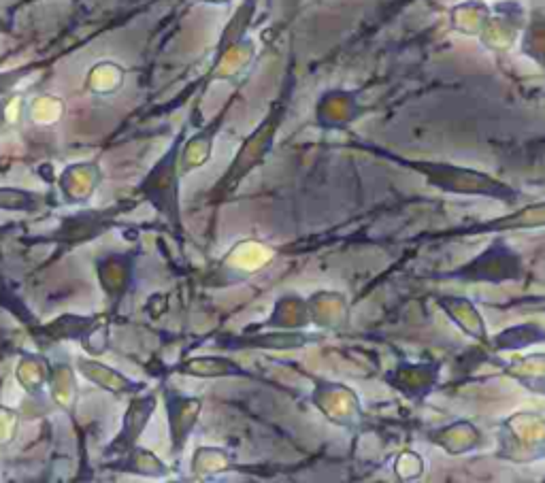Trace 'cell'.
<instances>
[{
	"mask_svg": "<svg viewBox=\"0 0 545 483\" xmlns=\"http://www.w3.org/2000/svg\"><path fill=\"white\" fill-rule=\"evenodd\" d=\"M286 111H288L286 96L277 98L275 103H271L269 113L264 115L260 124L241 141L235 158L228 164V169L222 173L216 186L209 190V196H207L209 205L226 203L228 198L241 188V183L250 177L258 166H262L269 160L275 145L277 130L282 128L286 120Z\"/></svg>",
	"mask_w": 545,
	"mask_h": 483,
	"instance_id": "obj_1",
	"label": "cell"
},
{
	"mask_svg": "<svg viewBox=\"0 0 545 483\" xmlns=\"http://www.w3.org/2000/svg\"><path fill=\"white\" fill-rule=\"evenodd\" d=\"M256 9L258 0H243L233 13V18L224 26L216 47V56H213L207 75L201 79L203 92L213 81H228L243 86V77L256 60V43L247 35V30L254 22Z\"/></svg>",
	"mask_w": 545,
	"mask_h": 483,
	"instance_id": "obj_2",
	"label": "cell"
},
{
	"mask_svg": "<svg viewBox=\"0 0 545 483\" xmlns=\"http://www.w3.org/2000/svg\"><path fill=\"white\" fill-rule=\"evenodd\" d=\"M186 137H188L186 128H181L167 152L156 160L150 173L143 177L137 190L141 201L152 205L154 211L167 220V224L171 226V230L179 239H184L186 235L184 213H181V183H179L181 179H184L179 171V154Z\"/></svg>",
	"mask_w": 545,
	"mask_h": 483,
	"instance_id": "obj_3",
	"label": "cell"
},
{
	"mask_svg": "<svg viewBox=\"0 0 545 483\" xmlns=\"http://www.w3.org/2000/svg\"><path fill=\"white\" fill-rule=\"evenodd\" d=\"M137 203H118L113 207L103 209H81L77 213L66 215L60 220L58 230L49 232L47 237H37L28 243H39V245H54L58 254L73 252L75 247L88 245L96 239H101L105 232L120 224L122 215L132 211Z\"/></svg>",
	"mask_w": 545,
	"mask_h": 483,
	"instance_id": "obj_4",
	"label": "cell"
},
{
	"mask_svg": "<svg viewBox=\"0 0 545 483\" xmlns=\"http://www.w3.org/2000/svg\"><path fill=\"white\" fill-rule=\"evenodd\" d=\"M111 318L105 315H60L49 324H43L39 332L43 341H79L90 356H103L109 349Z\"/></svg>",
	"mask_w": 545,
	"mask_h": 483,
	"instance_id": "obj_5",
	"label": "cell"
},
{
	"mask_svg": "<svg viewBox=\"0 0 545 483\" xmlns=\"http://www.w3.org/2000/svg\"><path fill=\"white\" fill-rule=\"evenodd\" d=\"M241 88L237 86L235 94L228 98L224 103V107L213 115V120H209L205 126L198 128L192 137H186L184 145H181V154H179V171L181 177H186L198 169H203V166L209 164L211 156H213V143H216L222 126L226 124L230 111L237 105L239 96H241Z\"/></svg>",
	"mask_w": 545,
	"mask_h": 483,
	"instance_id": "obj_6",
	"label": "cell"
},
{
	"mask_svg": "<svg viewBox=\"0 0 545 483\" xmlns=\"http://www.w3.org/2000/svg\"><path fill=\"white\" fill-rule=\"evenodd\" d=\"M156 409H158V394L156 392L145 390V392L130 396L128 409L124 411V418H122V426L118 430V435H115L113 441L107 445L105 458L115 460V458L128 454L132 447H137L145 428L150 426V420L154 418Z\"/></svg>",
	"mask_w": 545,
	"mask_h": 483,
	"instance_id": "obj_7",
	"label": "cell"
},
{
	"mask_svg": "<svg viewBox=\"0 0 545 483\" xmlns=\"http://www.w3.org/2000/svg\"><path fill=\"white\" fill-rule=\"evenodd\" d=\"M162 401H164V411H167V422H169L171 456L177 458L186 449V443L190 441L198 420H201L203 398L164 388Z\"/></svg>",
	"mask_w": 545,
	"mask_h": 483,
	"instance_id": "obj_8",
	"label": "cell"
},
{
	"mask_svg": "<svg viewBox=\"0 0 545 483\" xmlns=\"http://www.w3.org/2000/svg\"><path fill=\"white\" fill-rule=\"evenodd\" d=\"M135 258L137 256L132 252H124V254L113 252V254L96 258L94 262L98 283H101V288L107 296V305H109L107 315L111 320L115 318V313L120 311L132 281H135Z\"/></svg>",
	"mask_w": 545,
	"mask_h": 483,
	"instance_id": "obj_9",
	"label": "cell"
},
{
	"mask_svg": "<svg viewBox=\"0 0 545 483\" xmlns=\"http://www.w3.org/2000/svg\"><path fill=\"white\" fill-rule=\"evenodd\" d=\"M105 179V173L101 169L98 160H81L66 164L64 169L58 173L56 186L60 192V198L66 205L84 207L88 205L94 194L101 188Z\"/></svg>",
	"mask_w": 545,
	"mask_h": 483,
	"instance_id": "obj_10",
	"label": "cell"
},
{
	"mask_svg": "<svg viewBox=\"0 0 545 483\" xmlns=\"http://www.w3.org/2000/svg\"><path fill=\"white\" fill-rule=\"evenodd\" d=\"M75 369L81 377L94 383L96 388H101L103 392H107L115 398H130V396L147 390L143 381H137V379L124 375L122 371L113 369V366L105 364L103 360H98L96 356H79L75 360Z\"/></svg>",
	"mask_w": 545,
	"mask_h": 483,
	"instance_id": "obj_11",
	"label": "cell"
},
{
	"mask_svg": "<svg viewBox=\"0 0 545 483\" xmlns=\"http://www.w3.org/2000/svg\"><path fill=\"white\" fill-rule=\"evenodd\" d=\"M175 373L194 377V379H258L254 373L247 369L230 356L224 354H207V356H186L175 366Z\"/></svg>",
	"mask_w": 545,
	"mask_h": 483,
	"instance_id": "obj_12",
	"label": "cell"
},
{
	"mask_svg": "<svg viewBox=\"0 0 545 483\" xmlns=\"http://www.w3.org/2000/svg\"><path fill=\"white\" fill-rule=\"evenodd\" d=\"M307 339L299 332H260V335H226L213 339V347L224 349V352H237V349H264V352H273V349H292L301 347Z\"/></svg>",
	"mask_w": 545,
	"mask_h": 483,
	"instance_id": "obj_13",
	"label": "cell"
},
{
	"mask_svg": "<svg viewBox=\"0 0 545 483\" xmlns=\"http://www.w3.org/2000/svg\"><path fill=\"white\" fill-rule=\"evenodd\" d=\"M107 469L118 471V473H128V475L150 477V479H160V477L171 475L169 464L164 462L162 458H158L152 449H145L141 445L132 447L128 454L111 460L107 464Z\"/></svg>",
	"mask_w": 545,
	"mask_h": 483,
	"instance_id": "obj_14",
	"label": "cell"
},
{
	"mask_svg": "<svg viewBox=\"0 0 545 483\" xmlns=\"http://www.w3.org/2000/svg\"><path fill=\"white\" fill-rule=\"evenodd\" d=\"M77 369L69 362H54L52 373H49L47 390L49 396L58 409H62L69 418L75 422V411L79 401V390H77Z\"/></svg>",
	"mask_w": 545,
	"mask_h": 483,
	"instance_id": "obj_15",
	"label": "cell"
},
{
	"mask_svg": "<svg viewBox=\"0 0 545 483\" xmlns=\"http://www.w3.org/2000/svg\"><path fill=\"white\" fill-rule=\"evenodd\" d=\"M230 471H243V466L235 462V456L230 454L226 447H209V445L196 447L192 464H190L192 479L207 481Z\"/></svg>",
	"mask_w": 545,
	"mask_h": 483,
	"instance_id": "obj_16",
	"label": "cell"
},
{
	"mask_svg": "<svg viewBox=\"0 0 545 483\" xmlns=\"http://www.w3.org/2000/svg\"><path fill=\"white\" fill-rule=\"evenodd\" d=\"M49 373H52V362L43 354L24 352L18 360V366H15V379H18L22 390L32 398H41L45 394Z\"/></svg>",
	"mask_w": 545,
	"mask_h": 483,
	"instance_id": "obj_17",
	"label": "cell"
},
{
	"mask_svg": "<svg viewBox=\"0 0 545 483\" xmlns=\"http://www.w3.org/2000/svg\"><path fill=\"white\" fill-rule=\"evenodd\" d=\"M126 75H128V71L124 69L122 64L113 62V60H101L88 71L84 88L92 96H111V94L122 90Z\"/></svg>",
	"mask_w": 545,
	"mask_h": 483,
	"instance_id": "obj_18",
	"label": "cell"
},
{
	"mask_svg": "<svg viewBox=\"0 0 545 483\" xmlns=\"http://www.w3.org/2000/svg\"><path fill=\"white\" fill-rule=\"evenodd\" d=\"M52 203V196L35 192V190H24V188H13V186H0V211L5 213H24V215H37L45 211Z\"/></svg>",
	"mask_w": 545,
	"mask_h": 483,
	"instance_id": "obj_19",
	"label": "cell"
},
{
	"mask_svg": "<svg viewBox=\"0 0 545 483\" xmlns=\"http://www.w3.org/2000/svg\"><path fill=\"white\" fill-rule=\"evenodd\" d=\"M271 260V249L256 241H245L239 243L233 249V260L226 256L224 262H230V271H241L245 275L256 273L262 264H267Z\"/></svg>",
	"mask_w": 545,
	"mask_h": 483,
	"instance_id": "obj_20",
	"label": "cell"
},
{
	"mask_svg": "<svg viewBox=\"0 0 545 483\" xmlns=\"http://www.w3.org/2000/svg\"><path fill=\"white\" fill-rule=\"evenodd\" d=\"M301 318H303V305H301L299 298L284 296L275 303V309L271 311L269 320L258 324L256 328H269V330H273V328H277V330L294 328L296 324H299Z\"/></svg>",
	"mask_w": 545,
	"mask_h": 483,
	"instance_id": "obj_21",
	"label": "cell"
},
{
	"mask_svg": "<svg viewBox=\"0 0 545 483\" xmlns=\"http://www.w3.org/2000/svg\"><path fill=\"white\" fill-rule=\"evenodd\" d=\"M26 113L30 115V120H35L37 124H54L62 118L64 105L56 96H39L37 101H32L26 107Z\"/></svg>",
	"mask_w": 545,
	"mask_h": 483,
	"instance_id": "obj_22",
	"label": "cell"
},
{
	"mask_svg": "<svg viewBox=\"0 0 545 483\" xmlns=\"http://www.w3.org/2000/svg\"><path fill=\"white\" fill-rule=\"evenodd\" d=\"M37 3H43V0H20V3H15L11 9H7V15H15L18 11H22L26 7H32V5H37Z\"/></svg>",
	"mask_w": 545,
	"mask_h": 483,
	"instance_id": "obj_23",
	"label": "cell"
},
{
	"mask_svg": "<svg viewBox=\"0 0 545 483\" xmlns=\"http://www.w3.org/2000/svg\"><path fill=\"white\" fill-rule=\"evenodd\" d=\"M11 32H13V24L9 20V15H7V18L0 15V35H11Z\"/></svg>",
	"mask_w": 545,
	"mask_h": 483,
	"instance_id": "obj_24",
	"label": "cell"
},
{
	"mask_svg": "<svg viewBox=\"0 0 545 483\" xmlns=\"http://www.w3.org/2000/svg\"><path fill=\"white\" fill-rule=\"evenodd\" d=\"M18 228H20V224H18V222L3 224V226H0V237H3V235H9V232H13V230H18Z\"/></svg>",
	"mask_w": 545,
	"mask_h": 483,
	"instance_id": "obj_25",
	"label": "cell"
},
{
	"mask_svg": "<svg viewBox=\"0 0 545 483\" xmlns=\"http://www.w3.org/2000/svg\"><path fill=\"white\" fill-rule=\"evenodd\" d=\"M198 3H205V5H216V7H222V5H230L233 0H198Z\"/></svg>",
	"mask_w": 545,
	"mask_h": 483,
	"instance_id": "obj_26",
	"label": "cell"
}]
</instances>
